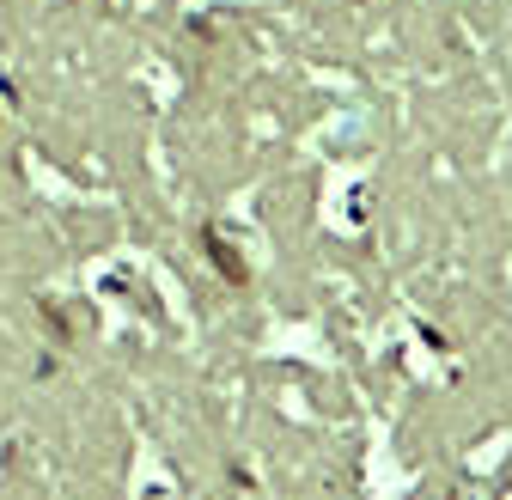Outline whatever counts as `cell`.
Listing matches in <instances>:
<instances>
[{
  "instance_id": "obj_1",
  "label": "cell",
  "mask_w": 512,
  "mask_h": 500,
  "mask_svg": "<svg viewBox=\"0 0 512 500\" xmlns=\"http://www.w3.org/2000/svg\"><path fill=\"white\" fill-rule=\"evenodd\" d=\"M208 250H214V263H220V269H226V281H244V263H238V257H232V250H226V244H220V238H208Z\"/></svg>"
}]
</instances>
